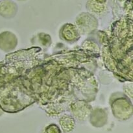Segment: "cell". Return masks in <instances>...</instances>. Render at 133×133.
Instances as JSON below:
<instances>
[{
  "label": "cell",
  "mask_w": 133,
  "mask_h": 133,
  "mask_svg": "<svg viewBox=\"0 0 133 133\" xmlns=\"http://www.w3.org/2000/svg\"><path fill=\"white\" fill-rule=\"evenodd\" d=\"M17 38L15 35L5 31L0 34V49L4 51H10L16 47Z\"/></svg>",
  "instance_id": "6da1fadb"
},
{
  "label": "cell",
  "mask_w": 133,
  "mask_h": 133,
  "mask_svg": "<svg viewBox=\"0 0 133 133\" xmlns=\"http://www.w3.org/2000/svg\"><path fill=\"white\" fill-rule=\"evenodd\" d=\"M17 5L11 0L0 1V15L5 18H11L16 15Z\"/></svg>",
  "instance_id": "7a4b0ae2"
},
{
  "label": "cell",
  "mask_w": 133,
  "mask_h": 133,
  "mask_svg": "<svg viewBox=\"0 0 133 133\" xmlns=\"http://www.w3.org/2000/svg\"><path fill=\"white\" fill-rule=\"evenodd\" d=\"M107 116L103 112H94L90 117V122L95 127H102L107 123Z\"/></svg>",
  "instance_id": "3957f363"
},
{
  "label": "cell",
  "mask_w": 133,
  "mask_h": 133,
  "mask_svg": "<svg viewBox=\"0 0 133 133\" xmlns=\"http://www.w3.org/2000/svg\"><path fill=\"white\" fill-rule=\"evenodd\" d=\"M60 124L62 130L65 132H70L75 127V122L74 119L69 116H65L60 119Z\"/></svg>",
  "instance_id": "277c9868"
},
{
  "label": "cell",
  "mask_w": 133,
  "mask_h": 133,
  "mask_svg": "<svg viewBox=\"0 0 133 133\" xmlns=\"http://www.w3.org/2000/svg\"><path fill=\"white\" fill-rule=\"evenodd\" d=\"M42 133H62V131L57 125L51 124L44 129Z\"/></svg>",
  "instance_id": "5b68a950"
},
{
  "label": "cell",
  "mask_w": 133,
  "mask_h": 133,
  "mask_svg": "<svg viewBox=\"0 0 133 133\" xmlns=\"http://www.w3.org/2000/svg\"><path fill=\"white\" fill-rule=\"evenodd\" d=\"M2 114H3V112L1 111V109H0V116L2 115Z\"/></svg>",
  "instance_id": "8992f818"
}]
</instances>
